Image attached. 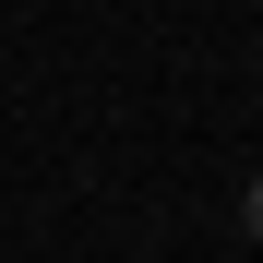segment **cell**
I'll list each match as a JSON object with an SVG mask.
<instances>
[{"label": "cell", "mask_w": 263, "mask_h": 263, "mask_svg": "<svg viewBox=\"0 0 263 263\" xmlns=\"http://www.w3.org/2000/svg\"><path fill=\"white\" fill-rule=\"evenodd\" d=\"M239 215H251V239H263V167H251V192H239Z\"/></svg>", "instance_id": "cell-1"}]
</instances>
